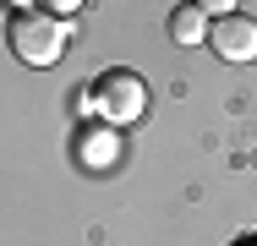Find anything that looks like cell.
Returning a JSON list of instances; mask_svg holds the SVG:
<instances>
[{"mask_svg": "<svg viewBox=\"0 0 257 246\" xmlns=\"http://www.w3.org/2000/svg\"><path fill=\"white\" fill-rule=\"evenodd\" d=\"M77 6H82V0H44V11H55V17H60V22H66V17H71V11H77Z\"/></svg>", "mask_w": 257, "mask_h": 246, "instance_id": "7", "label": "cell"}, {"mask_svg": "<svg viewBox=\"0 0 257 246\" xmlns=\"http://www.w3.org/2000/svg\"><path fill=\"white\" fill-rule=\"evenodd\" d=\"M66 39H71V28H66L55 11H44V6L11 17V55H17L22 66H55V60L66 55Z\"/></svg>", "mask_w": 257, "mask_h": 246, "instance_id": "2", "label": "cell"}, {"mask_svg": "<svg viewBox=\"0 0 257 246\" xmlns=\"http://www.w3.org/2000/svg\"><path fill=\"white\" fill-rule=\"evenodd\" d=\"M11 11H33V6H44V0H6Z\"/></svg>", "mask_w": 257, "mask_h": 246, "instance_id": "8", "label": "cell"}, {"mask_svg": "<svg viewBox=\"0 0 257 246\" xmlns=\"http://www.w3.org/2000/svg\"><path fill=\"white\" fill-rule=\"evenodd\" d=\"M192 6H197V11H203L208 22H213V17H230V11L241 6V0H192Z\"/></svg>", "mask_w": 257, "mask_h": 246, "instance_id": "6", "label": "cell"}, {"mask_svg": "<svg viewBox=\"0 0 257 246\" xmlns=\"http://www.w3.org/2000/svg\"><path fill=\"white\" fill-rule=\"evenodd\" d=\"M82 104H93V115H99L104 126H137L143 115H148V82L137 77V71H126V66H115V71H104L99 82H93V93L82 98Z\"/></svg>", "mask_w": 257, "mask_h": 246, "instance_id": "1", "label": "cell"}, {"mask_svg": "<svg viewBox=\"0 0 257 246\" xmlns=\"http://www.w3.org/2000/svg\"><path fill=\"white\" fill-rule=\"evenodd\" d=\"M208 49H213L219 60H230V66H252L257 60V22L241 17V11L213 17V22H208Z\"/></svg>", "mask_w": 257, "mask_h": 246, "instance_id": "3", "label": "cell"}, {"mask_svg": "<svg viewBox=\"0 0 257 246\" xmlns=\"http://www.w3.org/2000/svg\"><path fill=\"white\" fill-rule=\"evenodd\" d=\"M170 39H175V44H208V17L192 6V0L170 11Z\"/></svg>", "mask_w": 257, "mask_h": 246, "instance_id": "5", "label": "cell"}, {"mask_svg": "<svg viewBox=\"0 0 257 246\" xmlns=\"http://www.w3.org/2000/svg\"><path fill=\"white\" fill-rule=\"evenodd\" d=\"M77 153H82L88 170H109V164L120 159V137H115V126H88V132L77 137Z\"/></svg>", "mask_w": 257, "mask_h": 246, "instance_id": "4", "label": "cell"}]
</instances>
